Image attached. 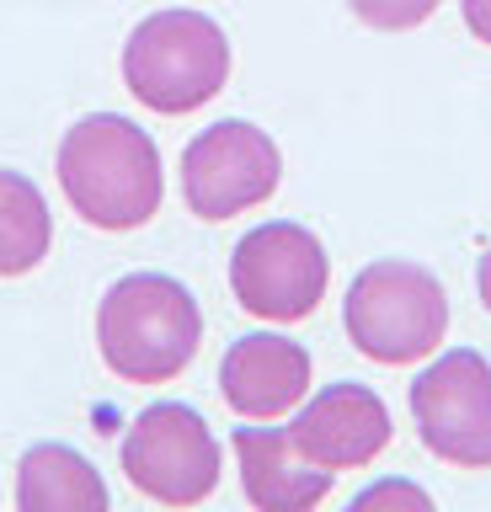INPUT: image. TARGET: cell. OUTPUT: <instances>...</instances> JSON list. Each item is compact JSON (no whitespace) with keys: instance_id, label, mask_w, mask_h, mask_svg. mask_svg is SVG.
Returning <instances> with one entry per match:
<instances>
[{"instance_id":"17","label":"cell","mask_w":491,"mask_h":512,"mask_svg":"<svg viewBox=\"0 0 491 512\" xmlns=\"http://www.w3.org/2000/svg\"><path fill=\"white\" fill-rule=\"evenodd\" d=\"M475 294H481L486 315H491V246H486V256H481V267H475Z\"/></svg>"},{"instance_id":"7","label":"cell","mask_w":491,"mask_h":512,"mask_svg":"<svg viewBox=\"0 0 491 512\" xmlns=\"http://www.w3.org/2000/svg\"><path fill=\"white\" fill-rule=\"evenodd\" d=\"M283 155L267 128L246 118H225L187 139L182 150V198L198 219L225 224L235 214H251L278 192Z\"/></svg>"},{"instance_id":"4","label":"cell","mask_w":491,"mask_h":512,"mask_svg":"<svg viewBox=\"0 0 491 512\" xmlns=\"http://www.w3.org/2000/svg\"><path fill=\"white\" fill-rule=\"evenodd\" d=\"M342 326L369 363L401 368L438 352L449 331V294L422 262H369L342 299Z\"/></svg>"},{"instance_id":"15","label":"cell","mask_w":491,"mask_h":512,"mask_svg":"<svg viewBox=\"0 0 491 512\" xmlns=\"http://www.w3.org/2000/svg\"><path fill=\"white\" fill-rule=\"evenodd\" d=\"M353 507H417V512H433V496L422 486H411V480H379V486L358 491Z\"/></svg>"},{"instance_id":"11","label":"cell","mask_w":491,"mask_h":512,"mask_svg":"<svg viewBox=\"0 0 491 512\" xmlns=\"http://www.w3.org/2000/svg\"><path fill=\"white\" fill-rule=\"evenodd\" d=\"M235 464L241 491L262 512H310L331 496V470L305 459L289 438V427H235Z\"/></svg>"},{"instance_id":"3","label":"cell","mask_w":491,"mask_h":512,"mask_svg":"<svg viewBox=\"0 0 491 512\" xmlns=\"http://www.w3.org/2000/svg\"><path fill=\"white\" fill-rule=\"evenodd\" d=\"M230 80V38L203 11H155L123 43V86L139 107L182 118L209 107Z\"/></svg>"},{"instance_id":"14","label":"cell","mask_w":491,"mask_h":512,"mask_svg":"<svg viewBox=\"0 0 491 512\" xmlns=\"http://www.w3.org/2000/svg\"><path fill=\"white\" fill-rule=\"evenodd\" d=\"M347 6H353V16L374 32H411V27H422L443 0H347Z\"/></svg>"},{"instance_id":"5","label":"cell","mask_w":491,"mask_h":512,"mask_svg":"<svg viewBox=\"0 0 491 512\" xmlns=\"http://www.w3.org/2000/svg\"><path fill=\"white\" fill-rule=\"evenodd\" d=\"M123 475L139 496L161 507H198L209 502L225 470L214 427L182 400H155L123 432Z\"/></svg>"},{"instance_id":"8","label":"cell","mask_w":491,"mask_h":512,"mask_svg":"<svg viewBox=\"0 0 491 512\" xmlns=\"http://www.w3.org/2000/svg\"><path fill=\"white\" fill-rule=\"evenodd\" d=\"M411 422L433 459L454 470H491V363L454 347L411 379Z\"/></svg>"},{"instance_id":"16","label":"cell","mask_w":491,"mask_h":512,"mask_svg":"<svg viewBox=\"0 0 491 512\" xmlns=\"http://www.w3.org/2000/svg\"><path fill=\"white\" fill-rule=\"evenodd\" d=\"M459 16H465V27L491 48V0H459Z\"/></svg>"},{"instance_id":"13","label":"cell","mask_w":491,"mask_h":512,"mask_svg":"<svg viewBox=\"0 0 491 512\" xmlns=\"http://www.w3.org/2000/svg\"><path fill=\"white\" fill-rule=\"evenodd\" d=\"M54 246V214L33 176L0 166V278H27Z\"/></svg>"},{"instance_id":"6","label":"cell","mask_w":491,"mask_h":512,"mask_svg":"<svg viewBox=\"0 0 491 512\" xmlns=\"http://www.w3.org/2000/svg\"><path fill=\"white\" fill-rule=\"evenodd\" d=\"M331 283V256L315 240V230L294 219H267L246 230L230 251V294L246 315L294 326L315 315Z\"/></svg>"},{"instance_id":"12","label":"cell","mask_w":491,"mask_h":512,"mask_svg":"<svg viewBox=\"0 0 491 512\" xmlns=\"http://www.w3.org/2000/svg\"><path fill=\"white\" fill-rule=\"evenodd\" d=\"M107 480L70 443H33L17 464L22 512H107Z\"/></svg>"},{"instance_id":"1","label":"cell","mask_w":491,"mask_h":512,"mask_svg":"<svg viewBox=\"0 0 491 512\" xmlns=\"http://www.w3.org/2000/svg\"><path fill=\"white\" fill-rule=\"evenodd\" d=\"M59 187L91 230L123 235L161 214L166 171L155 139L123 112H86L59 139Z\"/></svg>"},{"instance_id":"2","label":"cell","mask_w":491,"mask_h":512,"mask_svg":"<svg viewBox=\"0 0 491 512\" xmlns=\"http://www.w3.org/2000/svg\"><path fill=\"white\" fill-rule=\"evenodd\" d=\"M102 363L123 384H171L203 347V310L171 272H129L97 304Z\"/></svg>"},{"instance_id":"9","label":"cell","mask_w":491,"mask_h":512,"mask_svg":"<svg viewBox=\"0 0 491 512\" xmlns=\"http://www.w3.org/2000/svg\"><path fill=\"white\" fill-rule=\"evenodd\" d=\"M289 438L305 459H315L321 470H363L390 448L395 427H390V406L379 400L369 384L337 379L326 390H315L310 400L294 406Z\"/></svg>"},{"instance_id":"10","label":"cell","mask_w":491,"mask_h":512,"mask_svg":"<svg viewBox=\"0 0 491 512\" xmlns=\"http://www.w3.org/2000/svg\"><path fill=\"white\" fill-rule=\"evenodd\" d=\"M219 395L246 422H278L310 395V352L294 336L251 331L219 358Z\"/></svg>"}]
</instances>
